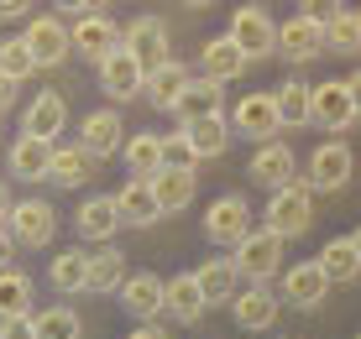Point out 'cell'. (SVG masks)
<instances>
[{
	"mask_svg": "<svg viewBox=\"0 0 361 339\" xmlns=\"http://www.w3.org/2000/svg\"><path fill=\"white\" fill-rule=\"evenodd\" d=\"M309 224H314V193H309L304 178L278 188V193L267 198V230L278 235V241H298Z\"/></svg>",
	"mask_w": 361,
	"mask_h": 339,
	"instance_id": "6da1fadb",
	"label": "cell"
},
{
	"mask_svg": "<svg viewBox=\"0 0 361 339\" xmlns=\"http://www.w3.org/2000/svg\"><path fill=\"white\" fill-rule=\"evenodd\" d=\"M6 235L16 245H32V250L53 245V235H58L53 204H47V198H16V204H11V219H6Z\"/></svg>",
	"mask_w": 361,
	"mask_h": 339,
	"instance_id": "7a4b0ae2",
	"label": "cell"
},
{
	"mask_svg": "<svg viewBox=\"0 0 361 339\" xmlns=\"http://www.w3.org/2000/svg\"><path fill=\"white\" fill-rule=\"evenodd\" d=\"M204 235H209V245L235 250L246 235H252V204H246L241 193H220L215 204L204 209Z\"/></svg>",
	"mask_w": 361,
	"mask_h": 339,
	"instance_id": "3957f363",
	"label": "cell"
},
{
	"mask_svg": "<svg viewBox=\"0 0 361 339\" xmlns=\"http://www.w3.org/2000/svg\"><path fill=\"white\" fill-rule=\"evenodd\" d=\"M231 261H235V271H241L246 282H262V287H267V282L283 271V241H278L272 230H252L241 245H235Z\"/></svg>",
	"mask_w": 361,
	"mask_h": 339,
	"instance_id": "277c9868",
	"label": "cell"
},
{
	"mask_svg": "<svg viewBox=\"0 0 361 339\" xmlns=\"http://www.w3.org/2000/svg\"><path fill=\"white\" fill-rule=\"evenodd\" d=\"M226 37L241 47L246 58H272V53H278V21H272L262 6L231 11V32H226Z\"/></svg>",
	"mask_w": 361,
	"mask_h": 339,
	"instance_id": "5b68a950",
	"label": "cell"
},
{
	"mask_svg": "<svg viewBox=\"0 0 361 339\" xmlns=\"http://www.w3.org/2000/svg\"><path fill=\"white\" fill-rule=\"evenodd\" d=\"M231 319L241 324L246 334H262V329H272L278 324V313H283V298L272 293V287H262V282H246V287H235V298H231Z\"/></svg>",
	"mask_w": 361,
	"mask_h": 339,
	"instance_id": "8992f818",
	"label": "cell"
},
{
	"mask_svg": "<svg viewBox=\"0 0 361 339\" xmlns=\"http://www.w3.org/2000/svg\"><path fill=\"white\" fill-rule=\"evenodd\" d=\"M351 172H356L351 146H345V141H319L314 157H309V178L304 183H309V193H314V188H319V193H341Z\"/></svg>",
	"mask_w": 361,
	"mask_h": 339,
	"instance_id": "52a82bcc",
	"label": "cell"
},
{
	"mask_svg": "<svg viewBox=\"0 0 361 339\" xmlns=\"http://www.w3.org/2000/svg\"><path fill=\"white\" fill-rule=\"evenodd\" d=\"M278 105H272V89L267 94H241L231 110V136H252V141H278Z\"/></svg>",
	"mask_w": 361,
	"mask_h": 339,
	"instance_id": "ba28073f",
	"label": "cell"
},
{
	"mask_svg": "<svg viewBox=\"0 0 361 339\" xmlns=\"http://www.w3.org/2000/svg\"><path fill=\"white\" fill-rule=\"evenodd\" d=\"M79 146H84L90 162L121 157V146H126V120H121V110H90V115L79 120Z\"/></svg>",
	"mask_w": 361,
	"mask_h": 339,
	"instance_id": "9c48e42d",
	"label": "cell"
},
{
	"mask_svg": "<svg viewBox=\"0 0 361 339\" xmlns=\"http://www.w3.org/2000/svg\"><path fill=\"white\" fill-rule=\"evenodd\" d=\"M116 298H121V308H126L136 324H152L157 313L168 308V282L157 277V271H131Z\"/></svg>",
	"mask_w": 361,
	"mask_h": 339,
	"instance_id": "30bf717a",
	"label": "cell"
},
{
	"mask_svg": "<svg viewBox=\"0 0 361 339\" xmlns=\"http://www.w3.org/2000/svg\"><path fill=\"white\" fill-rule=\"evenodd\" d=\"M309 120L314 125H325V131L341 141V131L356 120V105H351V94H345V84H309Z\"/></svg>",
	"mask_w": 361,
	"mask_h": 339,
	"instance_id": "8fae6325",
	"label": "cell"
},
{
	"mask_svg": "<svg viewBox=\"0 0 361 339\" xmlns=\"http://www.w3.org/2000/svg\"><path fill=\"white\" fill-rule=\"evenodd\" d=\"M142 89H147V68L126 53V47L99 63V94H105L110 105H126V99H136Z\"/></svg>",
	"mask_w": 361,
	"mask_h": 339,
	"instance_id": "7c38bea8",
	"label": "cell"
},
{
	"mask_svg": "<svg viewBox=\"0 0 361 339\" xmlns=\"http://www.w3.org/2000/svg\"><path fill=\"white\" fill-rule=\"evenodd\" d=\"M68 42H73V53H84L90 63H105V58L121 53V27L105 16V11H99V16L73 21V27H68Z\"/></svg>",
	"mask_w": 361,
	"mask_h": 339,
	"instance_id": "4fadbf2b",
	"label": "cell"
},
{
	"mask_svg": "<svg viewBox=\"0 0 361 339\" xmlns=\"http://www.w3.org/2000/svg\"><path fill=\"white\" fill-rule=\"evenodd\" d=\"M121 47H126V53L152 73V68H163V63H168V27L157 16H136L131 27L121 32Z\"/></svg>",
	"mask_w": 361,
	"mask_h": 339,
	"instance_id": "5bb4252c",
	"label": "cell"
},
{
	"mask_svg": "<svg viewBox=\"0 0 361 339\" xmlns=\"http://www.w3.org/2000/svg\"><path fill=\"white\" fill-rule=\"evenodd\" d=\"M246 178L278 193V188L298 183V162H293V152H288L283 141H267V146H257V152H252V162H246Z\"/></svg>",
	"mask_w": 361,
	"mask_h": 339,
	"instance_id": "9a60e30c",
	"label": "cell"
},
{
	"mask_svg": "<svg viewBox=\"0 0 361 339\" xmlns=\"http://www.w3.org/2000/svg\"><path fill=\"white\" fill-rule=\"evenodd\" d=\"M21 42L32 47L37 68H53V63H63V58L73 53V42H68V27H63L58 16H37V21H27Z\"/></svg>",
	"mask_w": 361,
	"mask_h": 339,
	"instance_id": "2e32d148",
	"label": "cell"
},
{
	"mask_svg": "<svg viewBox=\"0 0 361 339\" xmlns=\"http://www.w3.org/2000/svg\"><path fill=\"white\" fill-rule=\"evenodd\" d=\"M278 53L293 63L309 58H325V21H309V16H288L278 21Z\"/></svg>",
	"mask_w": 361,
	"mask_h": 339,
	"instance_id": "e0dca14e",
	"label": "cell"
},
{
	"mask_svg": "<svg viewBox=\"0 0 361 339\" xmlns=\"http://www.w3.org/2000/svg\"><path fill=\"white\" fill-rule=\"evenodd\" d=\"M330 298V277L319 271V261H293L283 271V303L293 308H319Z\"/></svg>",
	"mask_w": 361,
	"mask_h": 339,
	"instance_id": "ac0fdd59",
	"label": "cell"
},
{
	"mask_svg": "<svg viewBox=\"0 0 361 339\" xmlns=\"http://www.w3.org/2000/svg\"><path fill=\"white\" fill-rule=\"evenodd\" d=\"M63 125H68V105H63V94H53V89H42L27 110H21V136L53 141V136H63Z\"/></svg>",
	"mask_w": 361,
	"mask_h": 339,
	"instance_id": "d6986e66",
	"label": "cell"
},
{
	"mask_svg": "<svg viewBox=\"0 0 361 339\" xmlns=\"http://www.w3.org/2000/svg\"><path fill=\"white\" fill-rule=\"evenodd\" d=\"M6 167H11V178H21V183H42L47 167H53V141L16 136V141H11V152H6Z\"/></svg>",
	"mask_w": 361,
	"mask_h": 339,
	"instance_id": "ffe728a7",
	"label": "cell"
},
{
	"mask_svg": "<svg viewBox=\"0 0 361 339\" xmlns=\"http://www.w3.org/2000/svg\"><path fill=\"white\" fill-rule=\"evenodd\" d=\"M199 63H204V79L209 84H235L246 68H252V58H246L231 37H209L204 53H199Z\"/></svg>",
	"mask_w": 361,
	"mask_h": 339,
	"instance_id": "44dd1931",
	"label": "cell"
},
{
	"mask_svg": "<svg viewBox=\"0 0 361 339\" xmlns=\"http://www.w3.org/2000/svg\"><path fill=\"white\" fill-rule=\"evenodd\" d=\"M73 224H79V235H84V241H94V245H110V241H116V230H121L116 198H110V193H94V198H84V204H79V215H73Z\"/></svg>",
	"mask_w": 361,
	"mask_h": 339,
	"instance_id": "7402d4cb",
	"label": "cell"
},
{
	"mask_svg": "<svg viewBox=\"0 0 361 339\" xmlns=\"http://www.w3.org/2000/svg\"><path fill=\"white\" fill-rule=\"evenodd\" d=\"M110 198H116L121 224H131V230H147V224L163 219V209H157V198H152V183H142V178H126V188L110 193Z\"/></svg>",
	"mask_w": 361,
	"mask_h": 339,
	"instance_id": "603a6c76",
	"label": "cell"
},
{
	"mask_svg": "<svg viewBox=\"0 0 361 339\" xmlns=\"http://www.w3.org/2000/svg\"><path fill=\"white\" fill-rule=\"evenodd\" d=\"M194 282H199V293H204V303L215 308V303H231V298H235L241 271H235L231 256H209V261H199V267H194Z\"/></svg>",
	"mask_w": 361,
	"mask_h": 339,
	"instance_id": "cb8c5ba5",
	"label": "cell"
},
{
	"mask_svg": "<svg viewBox=\"0 0 361 339\" xmlns=\"http://www.w3.org/2000/svg\"><path fill=\"white\" fill-rule=\"evenodd\" d=\"M121 157H126L131 178L152 183L157 172H163V136H157V131H136V136H126V146H121Z\"/></svg>",
	"mask_w": 361,
	"mask_h": 339,
	"instance_id": "d4e9b609",
	"label": "cell"
},
{
	"mask_svg": "<svg viewBox=\"0 0 361 339\" xmlns=\"http://www.w3.org/2000/svg\"><path fill=\"white\" fill-rule=\"evenodd\" d=\"M189 79H194V73L189 68H183V63H163V68H152V73H147V99H152V105L157 110H178V99H183V89H189Z\"/></svg>",
	"mask_w": 361,
	"mask_h": 339,
	"instance_id": "484cf974",
	"label": "cell"
},
{
	"mask_svg": "<svg viewBox=\"0 0 361 339\" xmlns=\"http://www.w3.org/2000/svg\"><path fill=\"white\" fill-rule=\"evenodd\" d=\"M183 141H189V152H194V162H204V157H220L231 146V120L226 115H209V120H189L183 125Z\"/></svg>",
	"mask_w": 361,
	"mask_h": 339,
	"instance_id": "4316f807",
	"label": "cell"
},
{
	"mask_svg": "<svg viewBox=\"0 0 361 339\" xmlns=\"http://www.w3.org/2000/svg\"><path fill=\"white\" fill-rule=\"evenodd\" d=\"M204 293H199V282H194V271H183V277H168V319L173 324H199L204 319Z\"/></svg>",
	"mask_w": 361,
	"mask_h": 339,
	"instance_id": "83f0119b",
	"label": "cell"
},
{
	"mask_svg": "<svg viewBox=\"0 0 361 339\" xmlns=\"http://www.w3.org/2000/svg\"><path fill=\"white\" fill-rule=\"evenodd\" d=\"M194 193H199L194 172L163 167V172L152 178V198H157V209H163V215H178V209H189V204H194Z\"/></svg>",
	"mask_w": 361,
	"mask_h": 339,
	"instance_id": "f1b7e54d",
	"label": "cell"
},
{
	"mask_svg": "<svg viewBox=\"0 0 361 339\" xmlns=\"http://www.w3.org/2000/svg\"><path fill=\"white\" fill-rule=\"evenodd\" d=\"M319 271L330 277V287H345V282H356L361 277V256H356V245H351V235H335V241L319 250Z\"/></svg>",
	"mask_w": 361,
	"mask_h": 339,
	"instance_id": "f546056e",
	"label": "cell"
},
{
	"mask_svg": "<svg viewBox=\"0 0 361 339\" xmlns=\"http://www.w3.org/2000/svg\"><path fill=\"white\" fill-rule=\"evenodd\" d=\"M220 84H209L204 73H199V79H189V89H183V99H178V110H173V115H178L183 125L189 120H209V115H220Z\"/></svg>",
	"mask_w": 361,
	"mask_h": 339,
	"instance_id": "4dcf8cb0",
	"label": "cell"
},
{
	"mask_svg": "<svg viewBox=\"0 0 361 339\" xmlns=\"http://www.w3.org/2000/svg\"><path fill=\"white\" fill-rule=\"evenodd\" d=\"M47 282H53V293H84V282H90V256L84 250H58L53 261H47Z\"/></svg>",
	"mask_w": 361,
	"mask_h": 339,
	"instance_id": "1f68e13d",
	"label": "cell"
},
{
	"mask_svg": "<svg viewBox=\"0 0 361 339\" xmlns=\"http://www.w3.org/2000/svg\"><path fill=\"white\" fill-rule=\"evenodd\" d=\"M121 282H126V256H121L116 245H99L90 256V282H84V293H121Z\"/></svg>",
	"mask_w": 361,
	"mask_h": 339,
	"instance_id": "d6a6232c",
	"label": "cell"
},
{
	"mask_svg": "<svg viewBox=\"0 0 361 339\" xmlns=\"http://www.w3.org/2000/svg\"><path fill=\"white\" fill-rule=\"evenodd\" d=\"M90 167H94V162L84 157V146H79V141L53 146V167H47V183H58V188H79V183H90Z\"/></svg>",
	"mask_w": 361,
	"mask_h": 339,
	"instance_id": "836d02e7",
	"label": "cell"
},
{
	"mask_svg": "<svg viewBox=\"0 0 361 339\" xmlns=\"http://www.w3.org/2000/svg\"><path fill=\"white\" fill-rule=\"evenodd\" d=\"M32 313V277L21 267L0 271V319H27Z\"/></svg>",
	"mask_w": 361,
	"mask_h": 339,
	"instance_id": "e575fe53",
	"label": "cell"
},
{
	"mask_svg": "<svg viewBox=\"0 0 361 339\" xmlns=\"http://www.w3.org/2000/svg\"><path fill=\"white\" fill-rule=\"evenodd\" d=\"M272 105H278V125H309V84L304 79H288L272 89Z\"/></svg>",
	"mask_w": 361,
	"mask_h": 339,
	"instance_id": "d590c367",
	"label": "cell"
},
{
	"mask_svg": "<svg viewBox=\"0 0 361 339\" xmlns=\"http://www.w3.org/2000/svg\"><path fill=\"white\" fill-rule=\"evenodd\" d=\"M32 324H37V339H84V324L68 303H53V308L32 313Z\"/></svg>",
	"mask_w": 361,
	"mask_h": 339,
	"instance_id": "8d00e7d4",
	"label": "cell"
},
{
	"mask_svg": "<svg viewBox=\"0 0 361 339\" xmlns=\"http://www.w3.org/2000/svg\"><path fill=\"white\" fill-rule=\"evenodd\" d=\"M325 47H335V53H361V37H356V11L335 6L325 16Z\"/></svg>",
	"mask_w": 361,
	"mask_h": 339,
	"instance_id": "74e56055",
	"label": "cell"
},
{
	"mask_svg": "<svg viewBox=\"0 0 361 339\" xmlns=\"http://www.w3.org/2000/svg\"><path fill=\"white\" fill-rule=\"evenodd\" d=\"M0 73H6L11 84H27L37 73V58H32V47L21 42V37H6V42H0Z\"/></svg>",
	"mask_w": 361,
	"mask_h": 339,
	"instance_id": "f35d334b",
	"label": "cell"
},
{
	"mask_svg": "<svg viewBox=\"0 0 361 339\" xmlns=\"http://www.w3.org/2000/svg\"><path fill=\"white\" fill-rule=\"evenodd\" d=\"M0 339H37L32 313H27V319H0Z\"/></svg>",
	"mask_w": 361,
	"mask_h": 339,
	"instance_id": "ab89813d",
	"label": "cell"
},
{
	"mask_svg": "<svg viewBox=\"0 0 361 339\" xmlns=\"http://www.w3.org/2000/svg\"><path fill=\"white\" fill-rule=\"evenodd\" d=\"M58 11H68L73 21H84V16H99V11H105V6H99V0H63V6H58Z\"/></svg>",
	"mask_w": 361,
	"mask_h": 339,
	"instance_id": "60d3db41",
	"label": "cell"
},
{
	"mask_svg": "<svg viewBox=\"0 0 361 339\" xmlns=\"http://www.w3.org/2000/svg\"><path fill=\"white\" fill-rule=\"evenodd\" d=\"M126 339H168V329H163V324L152 319V324H136V329H131Z\"/></svg>",
	"mask_w": 361,
	"mask_h": 339,
	"instance_id": "b9f144b4",
	"label": "cell"
},
{
	"mask_svg": "<svg viewBox=\"0 0 361 339\" xmlns=\"http://www.w3.org/2000/svg\"><path fill=\"white\" fill-rule=\"evenodd\" d=\"M32 6H21V0H0V21H21Z\"/></svg>",
	"mask_w": 361,
	"mask_h": 339,
	"instance_id": "7bdbcfd3",
	"label": "cell"
},
{
	"mask_svg": "<svg viewBox=\"0 0 361 339\" xmlns=\"http://www.w3.org/2000/svg\"><path fill=\"white\" fill-rule=\"evenodd\" d=\"M11 99H16V84H11L6 73H0V115H6V110H11Z\"/></svg>",
	"mask_w": 361,
	"mask_h": 339,
	"instance_id": "ee69618b",
	"label": "cell"
},
{
	"mask_svg": "<svg viewBox=\"0 0 361 339\" xmlns=\"http://www.w3.org/2000/svg\"><path fill=\"white\" fill-rule=\"evenodd\" d=\"M345 94H351V105H356V115H361V68L345 79Z\"/></svg>",
	"mask_w": 361,
	"mask_h": 339,
	"instance_id": "f6af8a7d",
	"label": "cell"
},
{
	"mask_svg": "<svg viewBox=\"0 0 361 339\" xmlns=\"http://www.w3.org/2000/svg\"><path fill=\"white\" fill-rule=\"evenodd\" d=\"M11 204H16V198H11V188L0 183V230H6V219H11Z\"/></svg>",
	"mask_w": 361,
	"mask_h": 339,
	"instance_id": "bcb514c9",
	"label": "cell"
},
{
	"mask_svg": "<svg viewBox=\"0 0 361 339\" xmlns=\"http://www.w3.org/2000/svg\"><path fill=\"white\" fill-rule=\"evenodd\" d=\"M11 250H16V241H11V235H6V230H0V271H6V267H11Z\"/></svg>",
	"mask_w": 361,
	"mask_h": 339,
	"instance_id": "7dc6e473",
	"label": "cell"
},
{
	"mask_svg": "<svg viewBox=\"0 0 361 339\" xmlns=\"http://www.w3.org/2000/svg\"><path fill=\"white\" fill-rule=\"evenodd\" d=\"M351 245H356V256H361V224H356V230H351Z\"/></svg>",
	"mask_w": 361,
	"mask_h": 339,
	"instance_id": "c3c4849f",
	"label": "cell"
},
{
	"mask_svg": "<svg viewBox=\"0 0 361 339\" xmlns=\"http://www.w3.org/2000/svg\"><path fill=\"white\" fill-rule=\"evenodd\" d=\"M356 37H361V11H356Z\"/></svg>",
	"mask_w": 361,
	"mask_h": 339,
	"instance_id": "681fc988",
	"label": "cell"
},
{
	"mask_svg": "<svg viewBox=\"0 0 361 339\" xmlns=\"http://www.w3.org/2000/svg\"><path fill=\"white\" fill-rule=\"evenodd\" d=\"M0 120H6V115H0Z\"/></svg>",
	"mask_w": 361,
	"mask_h": 339,
	"instance_id": "f907efd6",
	"label": "cell"
},
{
	"mask_svg": "<svg viewBox=\"0 0 361 339\" xmlns=\"http://www.w3.org/2000/svg\"><path fill=\"white\" fill-rule=\"evenodd\" d=\"M356 339H361V334H356Z\"/></svg>",
	"mask_w": 361,
	"mask_h": 339,
	"instance_id": "816d5d0a",
	"label": "cell"
}]
</instances>
